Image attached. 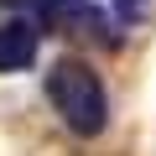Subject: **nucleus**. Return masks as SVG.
Listing matches in <instances>:
<instances>
[{"instance_id":"2","label":"nucleus","mask_w":156,"mask_h":156,"mask_svg":"<svg viewBox=\"0 0 156 156\" xmlns=\"http://www.w3.org/2000/svg\"><path fill=\"white\" fill-rule=\"evenodd\" d=\"M26 5L37 11V21H47L52 31H68V37H104L109 42V31H104V16H99V5L94 0H26Z\"/></svg>"},{"instance_id":"3","label":"nucleus","mask_w":156,"mask_h":156,"mask_svg":"<svg viewBox=\"0 0 156 156\" xmlns=\"http://www.w3.org/2000/svg\"><path fill=\"white\" fill-rule=\"evenodd\" d=\"M37 47H42V31L37 21L16 16V21H0V73H21L37 62Z\"/></svg>"},{"instance_id":"1","label":"nucleus","mask_w":156,"mask_h":156,"mask_svg":"<svg viewBox=\"0 0 156 156\" xmlns=\"http://www.w3.org/2000/svg\"><path fill=\"white\" fill-rule=\"evenodd\" d=\"M47 99L57 109V120L73 135H99L109 125V94H104V78L83 62V57H57L47 73Z\"/></svg>"}]
</instances>
